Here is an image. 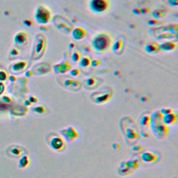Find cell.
I'll return each instance as SVG.
<instances>
[{"instance_id":"7a4b0ae2","label":"cell","mask_w":178,"mask_h":178,"mask_svg":"<svg viewBox=\"0 0 178 178\" xmlns=\"http://www.w3.org/2000/svg\"><path fill=\"white\" fill-rule=\"evenodd\" d=\"M176 121V116L172 114H168L164 118V122L166 124H172Z\"/></svg>"},{"instance_id":"6da1fadb","label":"cell","mask_w":178,"mask_h":178,"mask_svg":"<svg viewBox=\"0 0 178 178\" xmlns=\"http://www.w3.org/2000/svg\"><path fill=\"white\" fill-rule=\"evenodd\" d=\"M50 146L54 150H61L64 146V142L61 138L55 137L51 138Z\"/></svg>"},{"instance_id":"3957f363","label":"cell","mask_w":178,"mask_h":178,"mask_svg":"<svg viewBox=\"0 0 178 178\" xmlns=\"http://www.w3.org/2000/svg\"><path fill=\"white\" fill-rule=\"evenodd\" d=\"M142 159L145 162H152L155 159V157L153 154L150 153H145L142 155Z\"/></svg>"}]
</instances>
